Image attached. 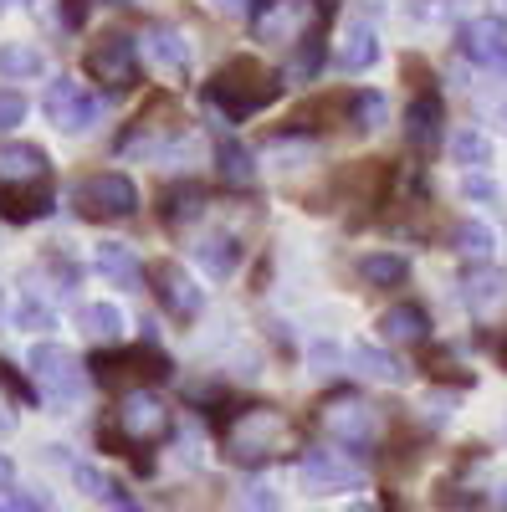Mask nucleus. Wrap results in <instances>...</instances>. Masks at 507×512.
Returning <instances> with one entry per match:
<instances>
[{"label":"nucleus","instance_id":"nucleus-37","mask_svg":"<svg viewBox=\"0 0 507 512\" xmlns=\"http://www.w3.org/2000/svg\"><path fill=\"white\" fill-rule=\"evenodd\" d=\"M11 482H16V461H11L6 451H0V492H6Z\"/></svg>","mask_w":507,"mask_h":512},{"label":"nucleus","instance_id":"nucleus-38","mask_svg":"<svg viewBox=\"0 0 507 512\" xmlns=\"http://www.w3.org/2000/svg\"><path fill=\"white\" fill-rule=\"evenodd\" d=\"M497 359L507 364V328H502V338H497Z\"/></svg>","mask_w":507,"mask_h":512},{"label":"nucleus","instance_id":"nucleus-14","mask_svg":"<svg viewBox=\"0 0 507 512\" xmlns=\"http://www.w3.org/2000/svg\"><path fill=\"white\" fill-rule=\"evenodd\" d=\"M154 287H159V303H164L169 313H175V318H195V313H200V303H205L200 287H195L175 262H164V267L154 272Z\"/></svg>","mask_w":507,"mask_h":512},{"label":"nucleus","instance_id":"nucleus-35","mask_svg":"<svg viewBox=\"0 0 507 512\" xmlns=\"http://www.w3.org/2000/svg\"><path fill=\"white\" fill-rule=\"evenodd\" d=\"M461 190H467L472 200H497V185H492V180L482 175V169H472V175L461 180Z\"/></svg>","mask_w":507,"mask_h":512},{"label":"nucleus","instance_id":"nucleus-15","mask_svg":"<svg viewBox=\"0 0 507 512\" xmlns=\"http://www.w3.org/2000/svg\"><path fill=\"white\" fill-rule=\"evenodd\" d=\"M379 338H385V344H426V338H431L426 308H420V303L385 308V318H379Z\"/></svg>","mask_w":507,"mask_h":512},{"label":"nucleus","instance_id":"nucleus-19","mask_svg":"<svg viewBox=\"0 0 507 512\" xmlns=\"http://www.w3.org/2000/svg\"><path fill=\"white\" fill-rule=\"evenodd\" d=\"M507 297V272H497V267H472L467 272V282H461V303H467L472 313H487V308H497Z\"/></svg>","mask_w":507,"mask_h":512},{"label":"nucleus","instance_id":"nucleus-41","mask_svg":"<svg viewBox=\"0 0 507 512\" xmlns=\"http://www.w3.org/2000/svg\"><path fill=\"white\" fill-rule=\"evenodd\" d=\"M0 512H11V502H0Z\"/></svg>","mask_w":507,"mask_h":512},{"label":"nucleus","instance_id":"nucleus-10","mask_svg":"<svg viewBox=\"0 0 507 512\" xmlns=\"http://www.w3.org/2000/svg\"><path fill=\"white\" fill-rule=\"evenodd\" d=\"M298 482H303V492H313V497H333V492H354L364 477H359V466L344 461L338 451H308V456L298 461Z\"/></svg>","mask_w":507,"mask_h":512},{"label":"nucleus","instance_id":"nucleus-31","mask_svg":"<svg viewBox=\"0 0 507 512\" xmlns=\"http://www.w3.org/2000/svg\"><path fill=\"white\" fill-rule=\"evenodd\" d=\"M354 118L364 134H374L379 123H385V93H354Z\"/></svg>","mask_w":507,"mask_h":512},{"label":"nucleus","instance_id":"nucleus-18","mask_svg":"<svg viewBox=\"0 0 507 512\" xmlns=\"http://www.w3.org/2000/svg\"><path fill=\"white\" fill-rule=\"evenodd\" d=\"M405 144L410 149H436L441 144V103L431 93L405 108Z\"/></svg>","mask_w":507,"mask_h":512},{"label":"nucleus","instance_id":"nucleus-32","mask_svg":"<svg viewBox=\"0 0 507 512\" xmlns=\"http://www.w3.org/2000/svg\"><path fill=\"white\" fill-rule=\"evenodd\" d=\"M236 512H277V492L267 482H251L236 492Z\"/></svg>","mask_w":507,"mask_h":512},{"label":"nucleus","instance_id":"nucleus-34","mask_svg":"<svg viewBox=\"0 0 507 512\" xmlns=\"http://www.w3.org/2000/svg\"><path fill=\"white\" fill-rule=\"evenodd\" d=\"M21 118H26V98L16 88H0V134H11Z\"/></svg>","mask_w":507,"mask_h":512},{"label":"nucleus","instance_id":"nucleus-26","mask_svg":"<svg viewBox=\"0 0 507 512\" xmlns=\"http://www.w3.org/2000/svg\"><path fill=\"white\" fill-rule=\"evenodd\" d=\"M405 256H395V251H369V256H359V277L369 282V287H395V282H405Z\"/></svg>","mask_w":507,"mask_h":512},{"label":"nucleus","instance_id":"nucleus-17","mask_svg":"<svg viewBox=\"0 0 507 512\" xmlns=\"http://www.w3.org/2000/svg\"><path fill=\"white\" fill-rule=\"evenodd\" d=\"M93 267L108 277V282H118V287H129V292H139V282H144V267H139V256L123 246V241H103L98 251H93Z\"/></svg>","mask_w":507,"mask_h":512},{"label":"nucleus","instance_id":"nucleus-25","mask_svg":"<svg viewBox=\"0 0 507 512\" xmlns=\"http://www.w3.org/2000/svg\"><path fill=\"white\" fill-rule=\"evenodd\" d=\"M205 216V190L200 185H175L164 195V221L169 226H195Z\"/></svg>","mask_w":507,"mask_h":512},{"label":"nucleus","instance_id":"nucleus-23","mask_svg":"<svg viewBox=\"0 0 507 512\" xmlns=\"http://www.w3.org/2000/svg\"><path fill=\"white\" fill-rule=\"evenodd\" d=\"M41 72H47V57L36 47H26V41H6V47H0V77L6 82H26V77H41Z\"/></svg>","mask_w":507,"mask_h":512},{"label":"nucleus","instance_id":"nucleus-11","mask_svg":"<svg viewBox=\"0 0 507 512\" xmlns=\"http://www.w3.org/2000/svg\"><path fill=\"white\" fill-rule=\"evenodd\" d=\"M456 47H461V57L477 62V67L507 62V21H502V16H477V21H467V26H461V36H456Z\"/></svg>","mask_w":507,"mask_h":512},{"label":"nucleus","instance_id":"nucleus-9","mask_svg":"<svg viewBox=\"0 0 507 512\" xmlns=\"http://www.w3.org/2000/svg\"><path fill=\"white\" fill-rule=\"evenodd\" d=\"M47 118H52L57 128H67V134H88V128L103 118V103L82 88V82L57 77L52 88H47Z\"/></svg>","mask_w":507,"mask_h":512},{"label":"nucleus","instance_id":"nucleus-36","mask_svg":"<svg viewBox=\"0 0 507 512\" xmlns=\"http://www.w3.org/2000/svg\"><path fill=\"white\" fill-rule=\"evenodd\" d=\"M210 6H216L221 16H246V11H251V0H210Z\"/></svg>","mask_w":507,"mask_h":512},{"label":"nucleus","instance_id":"nucleus-1","mask_svg":"<svg viewBox=\"0 0 507 512\" xmlns=\"http://www.w3.org/2000/svg\"><path fill=\"white\" fill-rule=\"evenodd\" d=\"M292 441H298V425H292L277 405H246L226 420V431H221L226 456L241 461V466H262V461L292 451Z\"/></svg>","mask_w":507,"mask_h":512},{"label":"nucleus","instance_id":"nucleus-8","mask_svg":"<svg viewBox=\"0 0 507 512\" xmlns=\"http://www.w3.org/2000/svg\"><path fill=\"white\" fill-rule=\"evenodd\" d=\"M26 364H31V374L41 379V390H52L57 400H77L82 384H88V374H82L77 354L62 349V344H36V349L26 354Z\"/></svg>","mask_w":507,"mask_h":512},{"label":"nucleus","instance_id":"nucleus-40","mask_svg":"<svg viewBox=\"0 0 507 512\" xmlns=\"http://www.w3.org/2000/svg\"><path fill=\"white\" fill-rule=\"evenodd\" d=\"M349 512H374V507H359V502H354V507H349Z\"/></svg>","mask_w":507,"mask_h":512},{"label":"nucleus","instance_id":"nucleus-4","mask_svg":"<svg viewBox=\"0 0 507 512\" xmlns=\"http://www.w3.org/2000/svg\"><path fill=\"white\" fill-rule=\"evenodd\" d=\"M251 26H257V41L292 47V41H308L328 26V6L323 0H262Z\"/></svg>","mask_w":507,"mask_h":512},{"label":"nucleus","instance_id":"nucleus-42","mask_svg":"<svg viewBox=\"0 0 507 512\" xmlns=\"http://www.w3.org/2000/svg\"><path fill=\"white\" fill-rule=\"evenodd\" d=\"M502 123H507V103H502Z\"/></svg>","mask_w":507,"mask_h":512},{"label":"nucleus","instance_id":"nucleus-20","mask_svg":"<svg viewBox=\"0 0 507 512\" xmlns=\"http://www.w3.org/2000/svg\"><path fill=\"white\" fill-rule=\"evenodd\" d=\"M216 175H221L226 185H236V190H246L251 180H257V154H251L246 144H236V139H226V144H216Z\"/></svg>","mask_w":507,"mask_h":512},{"label":"nucleus","instance_id":"nucleus-30","mask_svg":"<svg viewBox=\"0 0 507 512\" xmlns=\"http://www.w3.org/2000/svg\"><path fill=\"white\" fill-rule=\"evenodd\" d=\"M318 62H323V31L303 41V52H298V57H292V67H287V77H292V82H308V77L318 72Z\"/></svg>","mask_w":507,"mask_h":512},{"label":"nucleus","instance_id":"nucleus-28","mask_svg":"<svg viewBox=\"0 0 507 512\" xmlns=\"http://www.w3.org/2000/svg\"><path fill=\"white\" fill-rule=\"evenodd\" d=\"M349 364H354L359 374H369V379H390V384H400V379H405V369H400L385 349H369V344L349 349Z\"/></svg>","mask_w":507,"mask_h":512},{"label":"nucleus","instance_id":"nucleus-21","mask_svg":"<svg viewBox=\"0 0 507 512\" xmlns=\"http://www.w3.org/2000/svg\"><path fill=\"white\" fill-rule=\"evenodd\" d=\"M195 256H200V267H205L210 277H231L236 262H241V241H236L231 231H216V236H205V241L195 246Z\"/></svg>","mask_w":507,"mask_h":512},{"label":"nucleus","instance_id":"nucleus-27","mask_svg":"<svg viewBox=\"0 0 507 512\" xmlns=\"http://www.w3.org/2000/svg\"><path fill=\"white\" fill-rule=\"evenodd\" d=\"M451 159L461 169H487L492 164V139L482 134V128H461V134L451 139Z\"/></svg>","mask_w":507,"mask_h":512},{"label":"nucleus","instance_id":"nucleus-2","mask_svg":"<svg viewBox=\"0 0 507 512\" xmlns=\"http://www.w3.org/2000/svg\"><path fill=\"white\" fill-rule=\"evenodd\" d=\"M277 93H282V82H277L272 72H262L251 57H236V62L221 67L216 82L205 88V108L216 113L221 123H241V118H251L257 108H267Z\"/></svg>","mask_w":507,"mask_h":512},{"label":"nucleus","instance_id":"nucleus-13","mask_svg":"<svg viewBox=\"0 0 507 512\" xmlns=\"http://www.w3.org/2000/svg\"><path fill=\"white\" fill-rule=\"evenodd\" d=\"M93 374L103 379V384H113V379H144V374H164V359L159 354H149V349H113V354H98L93 359Z\"/></svg>","mask_w":507,"mask_h":512},{"label":"nucleus","instance_id":"nucleus-5","mask_svg":"<svg viewBox=\"0 0 507 512\" xmlns=\"http://www.w3.org/2000/svg\"><path fill=\"white\" fill-rule=\"evenodd\" d=\"M77 210L88 221H129L139 210V185L129 175H118V169H103V175H88L77 190H72Z\"/></svg>","mask_w":507,"mask_h":512},{"label":"nucleus","instance_id":"nucleus-3","mask_svg":"<svg viewBox=\"0 0 507 512\" xmlns=\"http://www.w3.org/2000/svg\"><path fill=\"white\" fill-rule=\"evenodd\" d=\"M169 425H175V415H169V405L144 390V384H134L129 395L118 400L113 410V425H108V441H123V446H159L169 436Z\"/></svg>","mask_w":507,"mask_h":512},{"label":"nucleus","instance_id":"nucleus-29","mask_svg":"<svg viewBox=\"0 0 507 512\" xmlns=\"http://www.w3.org/2000/svg\"><path fill=\"white\" fill-rule=\"evenodd\" d=\"M72 477H77V487L88 492V497H103V502H113V507H129V502L118 497V487L98 472V466H72ZM129 512H134V507H129Z\"/></svg>","mask_w":507,"mask_h":512},{"label":"nucleus","instance_id":"nucleus-16","mask_svg":"<svg viewBox=\"0 0 507 512\" xmlns=\"http://www.w3.org/2000/svg\"><path fill=\"white\" fill-rule=\"evenodd\" d=\"M374 57H379V36H374V26H369V21L344 26V41H338V52H333L338 72H364V67H374Z\"/></svg>","mask_w":507,"mask_h":512},{"label":"nucleus","instance_id":"nucleus-39","mask_svg":"<svg viewBox=\"0 0 507 512\" xmlns=\"http://www.w3.org/2000/svg\"><path fill=\"white\" fill-rule=\"evenodd\" d=\"M16 6H31V0H0V11H16Z\"/></svg>","mask_w":507,"mask_h":512},{"label":"nucleus","instance_id":"nucleus-12","mask_svg":"<svg viewBox=\"0 0 507 512\" xmlns=\"http://www.w3.org/2000/svg\"><path fill=\"white\" fill-rule=\"evenodd\" d=\"M144 57L169 77H185L190 72V41H185L180 26H149L144 31Z\"/></svg>","mask_w":507,"mask_h":512},{"label":"nucleus","instance_id":"nucleus-24","mask_svg":"<svg viewBox=\"0 0 507 512\" xmlns=\"http://www.w3.org/2000/svg\"><path fill=\"white\" fill-rule=\"evenodd\" d=\"M451 241H456V256H461V262H472V267L492 262V251H497V236H492L482 221H461Z\"/></svg>","mask_w":507,"mask_h":512},{"label":"nucleus","instance_id":"nucleus-22","mask_svg":"<svg viewBox=\"0 0 507 512\" xmlns=\"http://www.w3.org/2000/svg\"><path fill=\"white\" fill-rule=\"evenodd\" d=\"M77 328L93 338V344H118L123 338V313L113 303H82L77 308Z\"/></svg>","mask_w":507,"mask_h":512},{"label":"nucleus","instance_id":"nucleus-6","mask_svg":"<svg viewBox=\"0 0 507 512\" xmlns=\"http://www.w3.org/2000/svg\"><path fill=\"white\" fill-rule=\"evenodd\" d=\"M323 431L344 451H374L379 441V410L359 395H338L323 405Z\"/></svg>","mask_w":507,"mask_h":512},{"label":"nucleus","instance_id":"nucleus-33","mask_svg":"<svg viewBox=\"0 0 507 512\" xmlns=\"http://www.w3.org/2000/svg\"><path fill=\"white\" fill-rule=\"evenodd\" d=\"M16 323H21V328H57L52 308H41L36 297H21V303H16Z\"/></svg>","mask_w":507,"mask_h":512},{"label":"nucleus","instance_id":"nucleus-7","mask_svg":"<svg viewBox=\"0 0 507 512\" xmlns=\"http://www.w3.org/2000/svg\"><path fill=\"white\" fill-rule=\"evenodd\" d=\"M88 72L113 93H129L134 77H139V47L123 31L98 36V47H88Z\"/></svg>","mask_w":507,"mask_h":512}]
</instances>
